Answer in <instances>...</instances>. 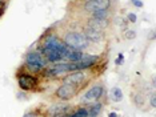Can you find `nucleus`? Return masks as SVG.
<instances>
[{"mask_svg":"<svg viewBox=\"0 0 156 117\" xmlns=\"http://www.w3.org/2000/svg\"><path fill=\"white\" fill-rule=\"evenodd\" d=\"M63 41L68 48L75 49V51H83V49L88 48V44H90L86 36L77 31H68L63 36Z\"/></svg>","mask_w":156,"mask_h":117,"instance_id":"f257e3e1","label":"nucleus"},{"mask_svg":"<svg viewBox=\"0 0 156 117\" xmlns=\"http://www.w3.org/2000/svg\"><path fill=\"white\" fill-rule=\"evenodd\" d=\"M48 61L39 51L28 52L26 55V67L32 73H39L47 67Z\"/></svg>","mask_w":156,"mask_h":117,"instance_id":"f03ea898","label":"nucleus"},{"mask_svg":"<svg viewBox=\"0 0 156 117\" xmlns=\"http://www.w3.org/2000/svg\"><path fill=\"white\" fill-rule=\"evenodd\" d=\"M77 92H79V88L77 87H75V85H72V84L63 83V85H60L58 89H56L55 97L59 98L60 101H67V100H71V98L75 97Z\"/></svg>","mask_w":156,"mask_h":117,"instance_id":"7ed1b4c3","label":"nucleus"},{"mask_svg":"<svg viewBox=\"0 0 156 117\" xmlns=\"http://www.w3.org/2000/svg\"><path fill=\"white\" fill-rule=\"evenodd\" d=\"M17 83L23 91H34L39 84V79L31 73H20L17 76Z\"/></svg>","mask_w":156,"mask_h":117,"instance_id":"20e7f679","label":"nucleus"},{"mask_svg":"<svg viewBox=\"0 0 156 117\" xmlns=\"http://www.w3.org/2000/svg\"><path fill=\"white\" fill-rule=\"evenodd\" d=\"M111 5V0H87L83 4L86 12H95L99 9H108Z\"/></svg>","mask_w":156,"mask_h":117,"instance_id":"39448f33","label":"nucleus"},{"mask_svg":"<svg viewBox=\"0 0 156 117\" xmlns=\"http://www.w3.org/2000/svg\"><path fill=\"white\" fill-rule=\"evenodd\" d=\"M103 92H104V88L101 85H94L90 89L86 92V95L81 97V101L84 102H96L99 98L103 96Z\"/></svg>","mask_w":156,"mask_h":117,"instance_id":"423d86ee","label":"nucleus"},{"mask_svg":"<svg viewBox=\"0 0 156 117\" xmlns=\"http://www.w3.org/2000/svg\"><path fill=\"white\" fill-rule=\"evenodd\" d=\"M100 60V56L98 55H84L80 61L76 63V71H86L96 65V63Z\"/></svg>","mask_w":156,"mask_h":117,"instance_id":"0eeeda50","label":"nucleus"},{"mask_svg":"<svg viewBox=\"0 0 156 117\" xmlns=\"http://www.w3.org/2000/svg\"><path fill=\"white\" fill-rule=\"evenodd\" d=\"M86 81V73L83 71H75V72H69L67 76L63 79V83L66 84H72L79 88L81 84Z\"/></svg>","mask_w":156,"mask_h":117,"instance_id":"6e6552de","label":"nucleus"},{"mask_svg":"<svg viewBox=\"0 0 156 117\" xmlns=\"http://www.w3.org/2000/svg\"><path fill=\"white\" fill-rule=\"evenodd\" d=\"M83 35L86 36L88 41H92V43H100V41H103V39H104L103 31L95 29V28H91L88 26L83 28Z\"/></svg>","mask_w":156,"mask_h":117,"instance_id":"1a4fd4ad","label":"nucleus"},{"mask_svg":"<svg viewBox=\"0 0 156 117\" xmlns=\"http://www.w3.org/2000/svg\"><path fill=\"white\" fill-rule=\"evenodd\" d=\"M69 109H71V105L69 104H67L66 101H59V102H56V104H54L52 106H49L48 113L51 116H55V115H58V113L69 111Z\"/></svg>","mask_w":156,"mask_h":117,"instance_id":"9d476101","label":"nucleus"},{"mask_svg":"<svg viewBox=\"0 0 156 117\" xmlns=\"http://www.w3.org/2000/svg\"><path fill=\"white\" fill-rule=\"evenodd\" d=\"M109 26V20H98V19H90L88 20V27L95 28V29L103 31Z\"/></svg>","mask_w":156,"mask_h":117,"instance_id":"9b49d317","label":"nucleus"},{"mask_svg":"<svg viewBox=\"0 0 156 117\" xmlns=\"http://www.w3.org/2000/svg\"><path fill=\"white\" fill-rule=\"evenodd\" d=\"M83 56H84L83 51H75V49H69V52L67 53V56H66L64 60H67V61H71V63H77V61H80V60L83 59Z\"/></svg>","mask_w":156,"mask_h":117,"instance_id":"f8f14e48","label":"nucleus"},{"mask_svg":"<svg viewBox=\"0 0 156 117\" xmlns=\"http://www.w3.org/2000/svg\"><path fill=\"white\" fill-rule=\"evenodd\" d=\"M109 13L108 9H99L91 13V19H98V20H108Z\"/></svg>","mask_w":156,"mask_h":117,"instance_id":"ddd939ff","label":"nucleus"},{"mask_svg":"<svg viewBox=\"0 0 156 117\" xmlns=\"http://www.w3.org/2000/svg\"><path fill=\"white\" fill-rule=\"evenodd\" d=\"M101 111V104L99 102H94V105L91 106V109L88 111V117H96Z\"/></svg>","mask_w":156,"mask_h":117,"instance_id":"4468645a","label":"nucleus"},{"mask_svg":"<svg viewBox=\"0 0 156 117\" xmlns=\"http://www.w3.org/2000/svg\"><path fill=\"white\" fill-rule=\"evenodd\" d=\"M111 96H112L113 101H116V102L123 100V92H122L120 88H113V89L111 91Z\"/></svg>","mask_w":156,"mask_h":117,"instance_id":"2eb2a0df","label":"nucleus"},{"mask_svg":"<svg viewBox=\"0 0 156 117\" xmlns=\"http://www.w3.org/2000/svg\"><path fill=\"white\" fill-rule=\"evenodd\" d=\"M69 117H88V109L87 108H79L73 113H71Z\"/></svg>","mask_w":156,"mask_h":117,"instance_id":"dca6fc26","label":"nucleus"},{"mask_svg":"<svg viewBox=\"0 0 156 117\" xmlns=\"http://www.w3.org/2000/svg\"><path fill=\"white\" fill-rule=\"evenodd\" d=\"M124 36H126V39H128V40H132V39L136 36V32H133V31H127L126 33H124Z\"/></svg>","mask_w":156,"mask_h":117,"instance_id":"f3484780","label":"nucleus"},{"mask_svg":"<svg viewBox=\"0 0 156 117\" xmlns=\"http://www.w3.org/2000/svg\"><path fill=\"white\" fill-rule=\"evenodd\" d=\"M128 20L131 21V23H136V20H137V16L135 15V13H128Z\"/></svg>","mask_w":156,"mask_h":117,"instance_id":"a211bd4d","label":"nucleus"},{"mask_svg":"<svg viewBox=\"0 0 156 117\" xmlns=\"http://www.w3.org/2000/svg\"><path fill=\"white\" fill-rule=\"evenodd\" d=\"M71 113L68 111H66V112H62V113H58V115H55V116H52V117H69Z\"/></svg>","mask_w":156,"mask_h":117,"instance_id":"6ab92c4d","label":"nucleus"},{"mask_svg":"<svg viewBox=\"0 0 156 117\" xmlns=\"http://www.w3.org/2000/svg\"><path fill=\"white\" fill-rule=\"evenodd\" d=\"M123 60H124V55H123V53H119V55H118V60H116V64L120 65V64L123 63Z\"/></svg>","mask_w":156,"mask_h":117,"instance_id":"aec40b11","label":"nucleus"},{"mask_svg":"<svg viewBox=\"0 0 156 117\" xmlns=\"http://www.w3.org/2000/svg\"><path fill=\"white\" fill-rule=\"evenodd\" d=\"M132 3H133L135 7H137V8H141V7H143V2H140V0H132Z\"/></svg>","mask_w":156,"mask_h":117,"instance_id":"412c9836","label":"nucleus"},{"mask_svg":"<svg viewBox=\"0 0 156 117\" xmlns=\"http://www.w3.org/2000/svg\"><path fill=\"white\" fill-rule=\"evenodd\" d=\"M23 117H37V115L35 112H28V113H26Z\"/></svg>","mask_w":156,"mask_h":117,"instance_id":"4be33fe9","label":"nucleus"},{"mask_svg":"<svg viewBox=\"0 0 156 117\" xmlns=\"http://www.w3.org/2000/svg\"><path fill=\"white\" fill-rule=\"evenodd\" d=\"M151 105H152V106H155V105H156V102H155V95H152V98H151Z\"/></svg>","mask_w":156,"mask_h":117,"instance_id":"5701e85b","label":"nucleus"},{"mask_svg":"<svg viewBox=\"0 0 156 117\" xmlns=\"http://www.w3.org/2000/svg\"><path fill=\"white\" fill-rule=\"evenodd\" d=\"M108 117H118V115H116L115 112H111V113L108 115Z\"/></svg>","mask_w":156,"mask_h":117,"instance_id":"b1692460","label":"nucleus"},{"mask_svg":"<svg viewBox=\"0 0 156 117\" xmlns=\"http://www.w3.org/2000/svg\"><path fill=\"white\" fill-rule=\"evenodd\" d=\"M84 2H87V0H84Z\"/></svg>","mask_w":156,"mask_h":117,"instance_id":"393cba45","label":"nucleus"}]
</instances>
